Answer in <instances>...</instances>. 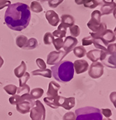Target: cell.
Wrapping results in <instances>:
<instances>
[{
  "label": "cell",
  "instance_id": "6da1fadb",
  "mask_svg": "<svg viewBox=\"0 0 116 120\" xmlns=\"http://www.w3.org/2000/svg\"><path fill=\"white\" fill-rule=\"evenodd\" d=\"M31 20V12L29 6L18 2L8 6L5 15L4 21L11 30L22 31L27 27Z\"/></svg>",
  "mask_w": 116,
  "mask_h": 120
},
{
  "label": "cell",
  "instance_id": "7a4b0ae2",
  "mask_svg": "<svg viewBox=\"0 0 116 120\" xmlns=\"http://www.w3.org/2000/svg\"><path fill=\"white\" fill-rule=\"evenodd\" d=\"M53 77L59 82H70L74 76L73 63L70 61H59L51 67Z\"/></svg>",
  "mask_w": 116,
  "mask_h": 120
},
{
  "label": "cell",
  "instance_id": "3957f363",
  "mask_svg": "<svg viewBox=\"0 0 116 120\" xmlns=\"http://www.w3.org/2000/svg\"><path fill=\"white\" fill-rule=\"evenodd\" d=\"M76 120H102L101 110L94 107H84L76 110Z\"/></svg>",
  "mask_w": 116,
  "mask_h": 120
},
{
  "label": "cell",
  "instance_id": "277c9868",
  "mask_svg": "<svg viewBox=\"0 0 116 120\" xmlns=\"http://www.w3.org/2000/svg\"><path fill=\"white\" fill-rule=\"evenodd\" d=\"M35 105V101L31 97L29 94L20 96L19 102L16 104V110L21 114H27Z\"/></svg>",
  "mask_w": 116,
  "mask_h": 120
},
{
  "label": "cell",
  "instance_id": "5b68a950",
  "mask_svg": "<svg viewBox=\"0 0 116 120\" xmlns=\"http://www.w3.org/2000/svg\"><path fill=\"white\" fill-rule=\"evenodd\" d=\"M30 118L31 120H45L46 108L43 103L37 100L35 101V105L30 110Z\"/></svg>",
  "mask_w": 116,
  "mask_h": 120
},
{
  "label": "cell",
  "instance_id": "8992f818",
  "mask_svg": "<svg viewBox=\"0 0 116 120\" xmlns=\"http://www.w3.org/2000/svg\"><path fill=\"white\" fill-rule=\"evenodd\" d=\"M104 65L101 62H93L89 68L88 74L93 79H98L104 74Z\"/></svg>",
  "mask_w": 116,
  "mask_h": 120
},
{
  "label": "cell",
  "instance_id": "52a82bcc",
  "mask_svg": "<svg viewBox=\"0 0 116 120\" xmlns=\"http://www.w3.org/2000/svg\"><path fill=\"white\" fill-rule=\"evenodd\" d=\"M67 54L64 51L59 50V51H52L50 52L47 57V64L53 66L57 63L61 61L64 57H66Z\"/></svg>",
  "mask_w": 116,
  "mask_h": 120
},
{
  "label": "cell",
  "instance_id": "ba28073f",
  "mask_svg": "<svg viewBox=\"0 0 116 120\" xmlns=\"http://www.w3.org/2000/svg\"><path fill=\"white\" fill-rule=\"evenodd\" d=\"M64 96H57L55 97H49L47 96L43 98L44 102L46 105H48L49 107L53 109H58L59 107H62V105L63 103V101L64 100Z\"/></svg>",
  "mask_w": 116,
  "mask_h": 120
},
{
  "label": "cell",
  "instance_id": "9c48e42d",
  "mask_svg": "<svg viewBox=\"0 0 116 120\" xmlns=\"http://www.w3.org/2000/svg\"><path fill=\"white\" fill-rule=\"evenodd\" d=\"M77 44H78V40L76 38L73 37L71 36H66L65 38L63 45V48L64 50V52L66 54L71 52L73 50V48L76 46Z\"/></svg>",
  "mask_w": 116,
  "mask_h": 120
},
{
  "label": "cell",
  "instance_id": "30bf717a",
  "mask_svg": "<svg viewBox=\"0 0 116 120\" xmlns=\"http://www.w3.org/2000/svg\"><path fill=\"white\" fill-rule=\"evenodd\" d=\"M97 38H100L101 39V41L106 45V48L109 43L114 42L116 40V34H114V32L112 30H106L104 31H103L101 34V35Z\"/></svg>",
  "mask_w": 116,
  "mask_h": 120
},
{
  "label": "cell",
  "instance_id": "8fae6325",
  "mask_svg": "<svg viewBox=\"0 0 116 120\" xmlns=\"http://www.w3.org/2000/svg\"><path fill=\"white\" fill-rule=\"evenodd\" d=\"M46 18L48 20V23L53 27H57V25H58L60 21V19L58 13L53 10H49L46 11Z\"/></svg>",
  "mask_w": 116,
  "mask_h": 120
},
{
  "label": "cell",
  "instance_id": "7c38bea8",
  "mask_svg": "<svg viewBox=\"0 0 116 120\" xmlns=\"http://www.w3.org/2000/svg\"><path fill=\"white\" fill-rule=\"evenodd\" d=\"M74 71L77 74H81L87 71L89 68V64L84 60H76L73 63Z\"/></svg>",
  "mask_w": 116,
  "mask_h": 120
},
{
  "label": "cell",
  "instance_id": "4fadbf2b",
  "mask_svg": "<svg viewBox=\"0 0 116 120\" xmlns=\"http://www.w3.org/2000/svg\"><path fill=\"white\" fill-rule=\"evenodd\" d=\"M102 63L107 67L111 68H116V52L113 54H107L105 58L101 61Z\"/></svg>",
  "mask_w": 116,
  "mask_h": 120
},
{
  "label": "cell",
  "instance_id": "5bb4252c",
  "mask_svg": "<svg viewBox=\"0 0 116 120\" xmlns=\"http://www.w3.org/2000/svg\"><path fill=\"white\" fill-rule=\"evenodd\" d=\"M60 85L55 81H51L48 85V90L46 93L49 97H55L58 96V91L60 89Z\"/></svg>",
  "mask_w": 116,
  "mask_h": 120
},
{
  "label": "cell",
  "instance_id": "9a60e30c",
  "mask_svg": "<svg viewBox=\"0 0 116 120\" xmlns=\"http://www.w3.org/2000/svg\"><path fill=\"white\" fill-rule=\"evenodd\" d=\"M116 8V3L114 1L110 4H105L101 6V15H109L112 13L114 11V9Z\"/></svg>",
  "mask_w": 116,
  "mask_h": 120
},
{
  "label": "cell",
  "instance_id": "2e32d148",
  "mask_svg": "<svg viewBox=\"0 0 116 120\" xmlns=\"http://www.w3.org/2000/svg\"><path fill=\"white\" fill-rule=\"evenodd\" d=\"M102 52H103V50H101L99 49L92 50L87 53V57L92 62H96L98 60H100Z\"/></svg>",
  "mask_w": 116,
  "mask_h": 120
},
{
  "label": "cell",
  "instance_id": "e0dca14e",
  "mask_svg": "<svg viewBox=\"0 0 116 120\" xmlns=\"http://www.w3.org/2000/svg\"><path fill=\"white\" fill-rule=\"evenodd\" d=\"M61 23L64 25L66 28L73 26L75 23L74 18L68 14H64L61 16Z\"/></svg>",
  "mask_w": 116,
  "mask_h": 120
},
{
  "label": "cell",
  "instance_id": "ac0fdd59",
  "mask_svg": "<svg viewBox=\"0 0 116 120\" xmlns=\"http://www.w3.org/2000/svg\"><path fill=\"white\" fill-rule=\"evenodd\" d=\"M31 74L33 75H41L44 78H52V72L50 69L46 68L43 70L41 69H38V70H34L31 71Z\"/></svg>",
  "mask_w": 116,
  "mask_h": 120
},
{
  "label": "cell",
  "instance_id": "d6986e66",
  "mask_svg": "<svg viewBox=\"0 0 116 120\" xmlns=\"http://www.w3.org/2000/svg\"><path fill=\"white\" fill-rule=\"evenodd\" d=\"M66 27L63 25L62 23L58 26V29L56 30H55L53 32V35L54 37H56V38H64L66 36Z\"/></svg>",
  "mask_w": 116,
  "mask_h": 120
},
{
  "label": "cell",
  "instance_id": "ffe728a7",
  "mask_svg": "<svg viewBox=\"0 0 116 120\" xmlns=\"http://www.w3.org/2000/svg\"><path fill=\"white\" fill-rule=\"evenodd\" d=\"M26 69H27V66H26V64L24 61H21V64L20 66H18V67H16L15 69H14V73H15V75L18 78H20V77H22L25 73L26 72Z\"/></svg>",
  "mask_w": 116,
  "mask_h": 120
},
{
  "label": "cell",
  "instance_id": "44dd1931",
  "mask_svg": "<svg viewBox=\"0 0 116 120\" xmlns=\"http://www.w3.org/2000/svg\"><path fill=\"white\" fill-rule=\"evenodd\" d=\"M75 106V98L74 97H69V98H64L62 107L64 108L66 110H70Z\"/></svg>",
  "mask_w": 116,
  "mask_h": 120
},
{
  "label": "cell",
  "instance_id": "7402d4cb",
  "mask_svg": "<svg viewBox=\"0 0 116 120\" xmlns=\"http://www.w3.org/2000/svg\"><path fill=\"white\" fill-rule=\"evenodd\" d=\"M102 0H85L84 6L88 8H94L99 5L102 4Z\"/></svg>",
  "mask_w": 116,
  "mask_h": 120
},
{
  "label": "cell",
  "instance_id": "603a6c76",
  "mask_svg": "<svg viewBox=\"0 0 116 120\" xmlns=\"http://www.w3.org/2000/svg\"><path fill=\"white\" fill-rule=\"evenodd\" d=\"M93 44H94V47L96 48L106 52V50H107L106 46V45L104 44V43L101 41V39L100 38H93Z\"/></svg>",
  "mask_w": 116,
  "mask_h": 120
},
{
  "label": "cell",
  "instance_id": "cb8c5ba5",
  "mask_svg": "<svg viewBox=\"0 0 116 120\" xmlns=\"http://www.w3.org/2000/svg\"><path fill=\"white\" fill-rule=\"evenodd\" d=\"M27 40H28V38L27 36H25L24 35H19L17 36V38L15 39L16 45L18 47H19L20 48H23V47L27 43Z\"/></svg>",
  "mask_w": 116,
  "mask_h": 120
},
{
  "label": "cell",
  "instance_id": "d4e9b609",
  "mask_svg": "<svg viewBox=\"0 0 116 120\" xmlns=\"http://www.w3.org/2000/svg\"><path fill=\"white\" fill-rule=\"evenodd\" d=\"M38 46V41L35 38H31L27 40V43L23 47V49L25 50H33Z\"/></svg>",
  "mask_w": 116,
  "mask_h": 120
},
{
  "label": "cell",
  "instance_id": "484cf974",
  "mask_svg": "<svg viewBox=\"0 0 116 120\" xmlns=\"http://www.w3.org/2000/svg\"><path fill=\"white\" fill-rule=\"evenodd\" d=\"M43 93H44V91H43V89L39 88V87H37V88H34V90H31L29 94H30L31 97L34 100H35V99L40 98L43 96Z\"/></svg>",
  "mask_w": 116,
  "mask_h": 120
},
{
  "label": "cell",
  "instance_id": "4316f807",
  "mask_svg": "<svg viewBox=\"0 0 116 120\" xmlns=\"http://www.w3.org/2000/svg\"><path fill=\"white\" fill-rule=\"evenodd\" d=\"M73 53L76 57L78 58H82L86 55V50L83 46H78L75 47L73 50Z\"/></svg>",
  "mask_w": 116,
  "mask_h": 120
},
{
  "label": "cell",
  "instance_id": "83f0119b",
  "mask_svg": "<svg viewBox=\"0 0 116 120\" xmlns=\"http://www.w3.org/2000/svg\"><path fill=\"white\" fill-rule=\"evenodd\" d=\"M29 8L34 13H39L43 11V7L40 4L39 2H38L37 1H31V4H30V7Z\"/></svg>",
  "mask_w": 116,
  "mask_h": 120
},
{
  "label": "cell",
  "instance_id": "f1b7e54d",
  "mask_svg": "<svg viewBox=\"0 0 116 120\" xmlns=\"http://www.w3.org/2000/svg\"><path fill=\"white\" fill-rule=\"evenodd\" d=\"M29 91H30V87H29V85H27V84L21 86V87H18L17 89V91H16V94L18 95H23V94H29Z\"/></svg>",
  "mask_w": 116,
  "mask_h": 120
},
{
  "label": "cell",
  "instance_id": "f546056e",
  "mask_svg": "<svg viewBox=\"0 0 116 120\" xmlns=\"http://www.w3.org/2000/svg\"><path fill=\"white\" fill-rule=\"evenodd\" d=\"M53 35L50 32H46L43 36V43L45 45H49L51 43H53V41L54 39Z\"/></svg>",
  "mask_w": 116,
  "mask_h": 120
},
{
  "label": "cell",
  "instance_id": "4dcf8cb0",
  "mask_svg": "<svg viewBox=\"0 0 116 120\" xmlns=\"http://www.w3.org/2000/svg\"><path fill=\"white\" fill-rule=\"evenodd\" d=\"M17 89H18V87L14 85H8L4 87V90H5V91L7 94L12 95V96L16 94Z\"/></svg>",
  "mask_w": 116,
  "mask_h": 120
},
{
  "label": "cell",
  "instance_id": "1f68e13d",
  "mask_svg": "<svg viewBox=\"0 0 116 120\" xmlns=\"http://www.w3.org/2000/svg\"><path fill=\"white\" fill-rule=\"evenodd\" d=\"M69 31H70V33L71 34V36L75 37V38L78 36L80 35V34H81V29L78 25H73V26L70 27H69Z\"/></svg>",
  "mask_w": 116,
  "mask_h": 120
},
{
  "label": "cell",
  "instance_id": "d6a6232c",
  "mask_svg": "<svg viewBox=\"0 0 116 120\" xmlns=\"http://www.w3.org/2000/svg\"><path fill=\"white\" fill-rule=\"evenodd\" d=\"M53 43L55 48V49L57 50V51L60 50V49L62 48H63V45H64V41L62 38H54L53 41Z\"/></svg>",
  "mask_w": 116,
  "mask_h": 120
},
{
  "label": "cell",
  "instance_id": "836d02e7",
  "mask_svg": "<svg viewBox=\"0 0 116 120\" xmlns=\"http://www.w3.org/2000/svg\"><path fill=\"white\" fill-rule=\"evenodd\" d=\"M30 78V75L28 72H25V74L19 78V87H21L26 84Z\"/></svg>",
  "mask_w": 116,
  "mask_h": 120
},
{
  "label": "cell",
  "instance_id": "e575fe53",
  "mask_svg": "<svg viewBox=\"0 0 116 120\" xmlns=\"http://www.w3.org/2000/svg\"><path fill=\"white\" fill-rule=\"evenodd\" d=\"M48 6L51 8H57L59 4H61L64 0H48Z\"/></svg>",
  "mask_w": 116,
  "mask_h": 120
},
{
  "label": "cell",
  "instance_id": "d590c367",
  "mask_svg": "<svg viewBox=\"0 0 116 120\" xmlns=\"http://www.w3.org/2000/svg\"><path fill=\"white\" fill-rule=\"evenodd\" d=\"M20 98V95L15 94V95H13L11 97L9 98V102L11 105H16L19 102Z\"/></svg>",
  "mask_w": 116,
  "mask_h": 120
},
{
  "label": "cell",
  "instance_id": "8d00e7d4",
  "mask_svg": "<svg viewBox=\"0 0 116 120\" xmlns=\"http://www.w3.org/2000/svg\"><path fill=\"white\" fill-rule=\"evenodd\" d=\"M82 43L83 46H88L93 43V38L91 36L88 37H85L82 39Z\"/></svg>",
  "mask_w": 116,
  "mask_h": 120
},
{
  "label": "cell",
  "instance_id": "74e56055",
  "mask_svg": "<svg viewBox=\"0 0 116 120\" xmlns=\"http://www.w3.org/2000/svg\"><path fill=\"white\" fill-rule=\"evenodd\" d=\"M107 54H113L116 52V43H109L106 48Z\"/></svg>",
  "mask_w": 116,
  "mask_h": 120
},
{
  "label": "cell",
  "instance_id": "f35d334b",
  "mask_svg": "<svg viewBox=\"0 0 116 120\" xmlns=\"http://www.w3.org/2000/svg\"><path fill=\"white\" fill-rule=\"evenodd\" d=\"M36 65L39 66V69L43 70V69H46V62L44 61V60L41 59V58L36 59Z\"/></svg>",
  "mask_w": 116,
  "mask_h": 120
},
{
  "label": "cell",
  "instance_id": "ab89813d",
  "mask_svg": "<svg viewBox=\"0 0 116 120\" xmlns=\"http://www.w3.org/2000/svg\"><path fill=\"white\" fill-rule=\"evenodd\" d=\"M62 120H76V115L73 112H68L64 115Z\"/></svg>",
  "mask_w": 116,
  "mask_h": 120
},
{
  "label": "cell",
  "instance_id": "60d3db41",
  "mask_svg": "<svg viewBox=\"0 0 116 120\" xmlns=\"http://www.w3.org/2000/svg\"><path fill=\"white\" fill-rule=\"evenodd\" d=\"M11 4V2L8 0H0V10L5 7H8Z\"/></svg>",
  "mask_w": 116,
  "mask_h": 120
},
{
  "label": "cell",
  "instance_id": "b9f144b4",
  "mask_svg": "<svg viewBox=\"0 0 116 120\" xmlns=\"http://www.w3.org/2000/svg\"><path fill=\"white\" fill-rule=\"evenodd\" d=\"M101 114L105 116L106 118H109L111 116H112V112L110 109L106 108V109H102L101 110Z\"/></svg>",
  "mask_w": 116,
  "mask_h": 120
},
{
  "label": "cell",
  "instance_id": "7bdbcfd3",
  "mask_svg": "<svg viewBox=\"0 0 116 120\" xmlns=\"http://www.w3.org/2000/svg\"><path fill=\"white\" fill-rule=\"evenodd\" d=\"M110 99H111V101L113 103V104L114 105L115 108H116V91H113L110 94Z\"/></svg>",
  "mask_w": 116,
  "mask_h": 120
},
{
  "label": "cell",
  "instance_id": "ee69618b",
  "mask_svg": "<svg viewBox=\"0 0 116 120\" xmlns=\"http://www.w3.org/2000/svg\"><path fill=\"white\" fill-rule=\"evenodd\" d=\"M85 0H75V2L76 4L78 5H81V4H84Z\"/></svg>",
  "mask_w": 116,
  "mask_h": 120
},
{
  "label": "cell",
  "instance_id": "f6af8a7d",
  "mask_svg": "<svg viewBox=\"0 0 116 120\" xmlns=\"http://www.w3.org/2000/svg\"><path fill=\"white\" fill-rule=\"evenodd\" d=\"M114 0H102V1L104 3V4H110V3H112L113 2Z\"/></svg>",
  "mask_w": 116,
  "mask_h": 120
},
{
  "label": "cell",
  "instance_id": "bcb514c9",
  "mask_svg": "<svg viewBox=\"0 0 116 120\" xmlns=\"http://www.w3.org/2000/svg\"><path fill=\"white\" fill-rule=\"evenodd\" d=\"M3 64H4V60H3V58L0 56V68H1V66H3Z\"/></svg>",
  "mask_w": 116,
  "mask_h": 120
},
{
  "label": "cell",
  "instance_id": "7dc6e473",
  "mask_svg": "<svg viewBox=\"0 0 116 120\" xmlns=\"http://www.w3.org/2000/svg\"><path fill=\"white\" fill-rule=\"evenodd\" d=\"M113 16H114V18L116 19V8L114 9V11H113Z\"/></svg>",
  "mask_w": 116,
  "mask_h": 120
},
{
  "label": "cell",
  "instance_id": "c3c4849f",
  "mask_svg": "<svg viewBox=\"0 0 116 120\" xmlns=\"http://www.w3.org/2000/svg\"><path fill=\"white\" fill-rule=\"evenodd\" d=\"M36 1H40L44 2V1H48V0H36Z\"/></svg>",
  "mask_w": 116,
  "mask_h": 120
},
{
  "label": "cell",
  "instance_id": "681fc988",
  "mask_svg": "<svg viewBox=\"0 0 116 120\" xmlns=\"http://www.w3.org/2000/svg\"><path fill=\"white\" fill-rule=\"evenodd\" d=\"M102 120H111V119H109V118H106V119H103Z\"/></svg>",
  "mask_w": 116,
  "mask_h": 120
},
{
  "label": "cell",
  "instance_id": "f907efd6",
  "mask_svg": "<svg viewBox=\"0 0 116 120\" xmlns=\"http://www.w3.org/2000/svg\"><path fill=\"white\" fill-rule=\"evenodd\" d=\"M113 32H114V34L116 35V27H115V30H114V31H113Z\"/></svg>",
  "mask_w": 116,
  "mask_h": 120
}]
</instances>
